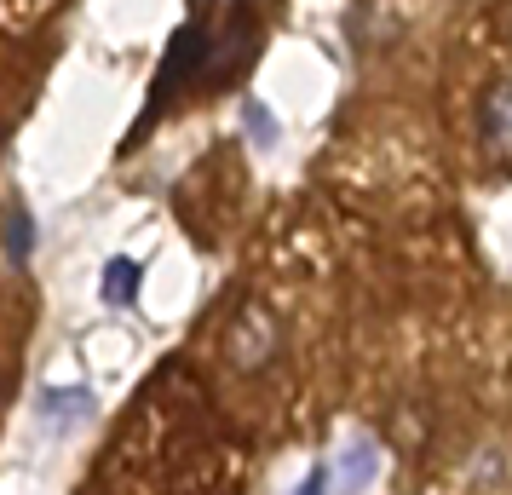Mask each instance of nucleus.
Returning a JSON list of instances; mask_svg holds the SVG:
<instances>
[{
    "mask_svg": "<svg viewBox=\"0 0 512 495\" xmlns=\"http://www.w3.org/2000/svg\"><path fill=\"white\" fill-rule=\"evenodd\" d=\"M98 403H93V392L87 386H75V392H47L41 398V415L47 421H58V426H70V421H81V415H93Z\"/></svg>",
    "mask_w": 512,
    "mask_h": 495,
    "instance_id": "20e7f679",
    "label": "nucleus"
},
{
    "mask_svg": "<svg viewBox=\"0 0 512 495\" xmlns=\"http://www.w3.org/2000/svg\"><path fill=\"white\" fill-rule=\"evenodd\" d=\"M133 294H139V265L133 260H110L104 265V300H110V306H127Z\"/></svg>",
    "mask_w": 512,
    "mask_h": 495,
    "instance_id": "39448f33",
    "label": "nucleus"
},
{
    "mask_svg": "<svg viewBox=\"0 0 512 495\" xmlns=\"http://www.w3.org/2000/svg\"><path fill=\"white\" fill-rule=\"evenodd\" d=\"M277 352V323L265 317V311H242L236 317V329H231V357H236V369H259L265 357Z\"/></svg>",
    "mask_w": 512,
    "mask_h": 495,
    "instance_id": "7ed1b4c3",
    "label": "nucleus"
},
{
    "mask_svg": "<svg viewBox=\"0 0 512 495\" xmlns=\"http://www.w3.org/2000/svg\"><path fill=\"white\" fill-rule=\"evenodd\" d=\"M242 121H248V133H254L259 144L277 139V127H271V116H265V104H248V116H242Z\"/></svg>",
    "mask_w": 512,
    "mask_h": 495,
    "instance_id": "0eeeda50",
    "label": "nucleus"
},
{
    "mask_svg": "<svg viewBox=\"0 0 512 495\" xmlns=\"http://www.w3.org/2000/svg\"><path fill=\"white\" fill-rule=\"evenodd\" d=\"M374 472H380V444L374 438H351L340 449V461L323 472V495H363Z\"/></svg>",
    "mask_w": 512,
    "mask_h": 495,
    "instance_id": "f03ea898",
    "label": "nucleus"
},
{
    "mask_svg": "<svg viewBox=\"0 0 512 495\" xmlns=\"http://www.w3.org/2000/svg\"><path fill=\"white\" fill-rule=\"evenodd\" d=\"M29 248H35V225H29V213L6 208V254H12V265H24Z\"/></svg>",
    "mask_w": 512,
    "mask_h": 495,
    "instance_id": "423d86ee",
    "label": "nucleus"
},
{
    "mask_svg": "<svg viewBox=\"0 0 512 495\" xmlns=\"http://www.w3.org/2000/svg\"><path fill=\"white\" fill-rule=\"evenodd\" d=\"M478 139L495 162H512V75L489 81L484 104H478Z\"/></svg>",
    "mask_w": 512,
    "mask_h": 495,
    "instance_id": "f257e3e1",
    "label": "nucleus"
}]
</instances>
